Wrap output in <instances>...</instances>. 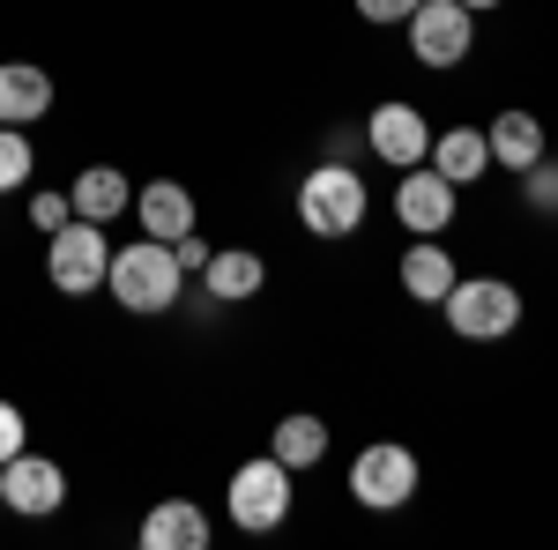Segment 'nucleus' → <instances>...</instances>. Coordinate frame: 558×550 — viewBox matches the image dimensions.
Listing matches in <instances>:
<instances>
[{"label":"nucleus","mask_w":558,"mask_h":550,"mask_svg":"<svg viewBox=\"0 0 558 550\" xmlns=\"http://www.w3.org/2000/svg\"><path fill=\"white\" fill-rule=\"evenodd\" d=\"M283 513H291V468L276 462V454H260V462H239V468H231V521H239L246 536L283 528Z\"/></svg>","instance_id":"nucleus-5"},{"label":"nucleus","mask_w":558,"mask_h":550,"mask_svg":"<svg viewBox=\"0 0 558 550\" xmlns=\"http://www.w3.org/2000/svg\"><path fill=\"white\" fill-rule=\"evenodd\" d=\"M350 499L373 513H395L417 499V454L410 447H395V439H380V447H365L357 462H350Z\"/></svg>","instance_id":"nucleus-6"},{"label":"nucleus","mask_w":558,"mask_h":550,"mask_svg":"<svg viewBox=\"0 0 558 550\" xmlns=\"http://www.w3.org/2000/svg\"><path fill=\"white\" fill-rule=\"evenodd\" d=\"M447 305V328L462 342H499V335H514V320H521V291L514 283H499V276H454V291L439 297Z\"/></svg>","instance_id":"nucleus-3"},{"label":"nucleus","mask_w":558,"mask_h":550,"mask_svg":"<svg viewBox=\"0 0 558 550\" xmlns=\"http://www.w3.org/2000/svg\"><path fill=\"white\" fill-rule=\"evenodd\" d=\"M357 15H365V23H410L417 0H357Z\"/></svg>","instance_id":"nucleus-24"},{"label":"nucleus","mask_w":558,"mask_h":550,"mask_svg":"<svg viewBox=\"0 0 558 550\" xmlns=\"http://www.w3.org/2000/svg\"><path fill=\"white\" fill-rule=\"evenodd\" d=\"M52 112V75L31 60H0V127H31Z\"/></svg>","instance_id":"nucleus-11"},{"label":"nucleus","mask_w":558,"mask_h":550,"mask_svg":"<svg viewBox=\"0 0 558 550\" xmlns=\"http://www.w3.org/2000/svg\"><path fill=\"white\" fill-rule=\"evenodd\" d=\"M209 297H223V305H239V297H254L260 283H268V260L246 254V246H231V254H209Z\"/></svg>","instance_id":"nucleus-18"},{"label":"nucleus","mask_w":558,"mask_h":550,"mask_svg":"<svg viewBox=\"0 0 558 550\" xmlns=\"http://www.w3.org/2000/svg\"><path fill=\"white\" fill-rule=\"evenodd\" d=\"M0 506L23 513V521H45V513H60V506H68V468L23 447L15 462H0Z\"/></svg>","instance_id":"nucleus-8"},{"label":"nucleus","mask_w":558,"mask_h":550,"mask_svg":"<svg viewBox=\"0 0 558 550\" xmlns=\"http://www.w3.org/2000/svg\"><path fill=\"white\" fill-rule=\"evenodd\" d=\"M202 543H209V521L194 499H165L142 521V550H202Z\"/></svg>","instance_id":"nucleus-14"},{"label":"nucleus","mask_w":558,"mask_h":550,"mask_svg":"<svg viewBox=\"0 0 558 550\" xmlns=\"http://www.w3.org/2000/svg\"><path fill=\"white\" fill-rule=\"evenodd\" d=\"M134 216H142V231H149V239H165V246H172V239L194 231V194H186L179 179H157V186H142V194H134Z\"/></svg>","instance_id":"nucleus-12"},{"label":"nucleus","mask_w":558,"mask_h":550,"mask_svg":"<svg viewBox=\"0 0 558 550\" xmlns=\"http://www.w3.org/2000/svg\"><path fill=\"white\" fill-rule=\"evenodd\" d=\"M299 223L313 239H350L365 223V179L350 164H313L299 179Z\"/></svg>","instance_id":"nucleus-2"},{"label":"nucleus","mask_w":558,"mask_h":550,"mask_svg":"<svg viewBox=\"0 0 558 550\" xmlns=\"http://www.w3.org/2000/svg\"><path fill=\"white\" fill-rule=\"evenodd\" d=\"M23 439H31V431H23V410H15V402H0V462H15V454H23Z\"/></svg>","instance_id":"nucleus-22"},{"label":"nucleus","mask_w":558,"mask_h":550,"mask_svg":"<svg viewBox=\"0 0 558 550\" xmlns=\"http://www.w3.org/2000/svg\"><path fill=\"white\" fill-rule=\"evenodd\" d=\"M68 201H75V216H89V223H112L120 209H134V186L112 164H89L83 179L68 186Z\"/></svg>","instance_id":"nucleus-17"},{"label":"nucleus","mask_w":558,"mask_h":550,"mask_svg":"<svg viewBox=\"0 0 558 550\" xmlns=\"http://www.w3.org/2000/svg\"><path fill=\"white\" fill-rule=\"evenodd\" d=\"M31 164H38V149L23 142V127H0V194H15L31 179Z\"/></svg>","instance_id":"nucleus-20"},{"label":"nucleus","mask_w":558,"mask_h":550,"mask_svg":"<svg viewBox=\"0 0 558 550\" xmlns=\"http://www.w3.org/2000/svg\"><path fill=\"white\" fill-rule=\"evenodd\" d=\"M172 254H179V268L194 276V268H209V239H202V231H186V239H172Z\"/></svg>","instance_id":"nucleus-25"},{"label":"nucleus","mask_w":558,"mask_h":550,"mask_svg":"<svg viewBox=\"0 0 558 550\" xmlns=\"http://www.w3.org/2000/svg\"><path fill=\"white\" fill-rule=\"evenodd\" d=\"M68 216H75V201H60V194H38V201H31V223H38L45 239H52V231H60Z\"/></svg>","instance_id":"nucleus-23"},{"label":"nucleus","mask_w":558,"mask_h":550,"mask_svg":"<svg viewBox=\"0 0 558 550\" xmlns=\"http://www.w3.org/2000/svg\"><path fill=\"white\" fill-rule=\"evenodd\" d=\"M179 276H186V268H179L172 246H165V239H142V246H120V254H112L105 291L120 297L128 313L149 320V313H172V305H179Z\"/></svg>","instance_id":"nucleus-1"},{"label":"nucleus","mask_w":558,"mask_h":550,"mask_svg":"<svg viewBox=\"0 0 558 550\" xmlns=\"http://www.w3.org/2000/svg\"><path fill=\"white\" fill-rule=\"evenodd\" d=\"M105 268H112L105 223H89V216H68V223L52 231V246H45V276H52V291H68V297L105 291Z\"/></svg>","instance_id":"nucleus-4"},{"label":"nucleus","mask_w":558,"mask_h":550,"mask_svg":"<svg viewBox=\"0 0 558 550\" xmlns=\"http://www.w3.org/2000/svg\"><path fill=\"white\" fill-rule=\"evenodd\" d=\"M476 45V15L462 0H417V15H410V52L425 60V68H462Z\"/></svg>","instance_id":"nucleus-7"},{"label":"nucleus","mask_w":558,"mask_h":550,"mask_svg":"<svg viewBox=\"0 0 558 550\" xmlns=\"http://www.w3.org/2000/svg\"><path fill=\"white\" fill-rule=\"evenodd\" d=\"M484 149H492V164H507V171H529L536 157H551L536 112H499V120L484 127Z\"/></svg>","instance_id":"nucleus-13"},{"label":"nucleus","mask_w":558,"mask_h":550,"mask_svg":"<svg viewBox=\"0 0 558 550\" xmlns=\"http://www.w3.org/2000/svg\"><path fill=\"white\" fill-rule=\"evenodd\" d=\"M462 8H470V15H484V8H499V0H462Z\"/></svg>","instance_id":"nucleus-26"},{"label":"nucleus","mask_w":558,"mask_h":550,"mask_svg":"<svg viewBox=\"0 0 558 550\" xmlns=\"http://www.w3.org/2000/svg\"><path fill=\"white\" fill-rule=\"evenodd\" d=\"M447 186H476L484 171H492V149H484V134L476 127H454V134H432V157H425Z\"/></svg>","instance_id":"nucleus-15"},{"label":"nucleus","mask_w":558,"mask_h":550,"mask_svg":"<svg viewBox=\"0 0 558 550\" xmlns=\"http://www.w3.org/2000/svg\"><path fill=\"white\" fill-rule=\"evenodd\" d=\"M365 142H373V157L395 164V171H410V164H425V157H432V127H425L417 105H373Z\"/></svg>","instance_id":"nucleus-9"},{"label":"nucleus","mask_w":558,"mask_h":550,"mask_svg":"<svg viewBox=\"0 0 558 550\" xmlns=\"http://www.w3.org/2000/svg\"><path fill=\"white\" fill-rule=\"evenodd\" d=\"M395 216H402L417 239H432V231L454 223V186H447L432 164H410V171H402V186H395Z\"/></svg>","instance_id":"nucleus-10"},{"label":"nucleus","mask_w":558,"mask_h":550,"mask_svg":"<svg viewBox=\"0 0 558 550\" xmlns=\"http://www.w3.org/2000/svg\"><path fill=\"white\" fill-rule=\"evenodd\" d=\"M454 276H462L454 254H447V246H432V239H417V246L402 254V291L417 297V305H439V297L454 291Z\"/></svg>","instance_id":"nucleus-16"},{"label":"nucleus","mask_w":558,"mask_h":550,"mask_svg":"<svg viewBox=\"0 0 558 550\" xmlns=\"http://www.w3.org/2000/svg\"><path fill=\"white\" fill-rule=\"evenodd\" d=\"M283 468H313L320 454H328V424L320 417H283L276 424V447H268Z\"/></svg>","instance_id":"nucleus-19"},{"label":"nucleus","mask_w":558,"mask_h":550,"mask_svg":"<svg viewBox=\"0 0 558 550\" xmlns=\"http://www.w3.org/2000/svg\"><path fill=\"white\" fill-rule=\"evenodd\" d=\"M521 179H529V209L558 216V164H551V157H536V164L521 171Z\"/></svg>","instance_id":"nucleus-21"}]
</instances>
